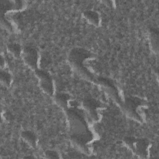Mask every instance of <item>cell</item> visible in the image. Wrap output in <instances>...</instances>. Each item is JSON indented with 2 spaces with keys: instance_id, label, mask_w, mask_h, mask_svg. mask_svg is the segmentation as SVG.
<instances>
[{
  "instance_id": "obj_1",
  "label": "cell",
  "mask_w": 159,
  "mask_h": 159,
  "mask_svg": "<svg viewBox=\"0 0 159 159\" xmlns=\"http://www.w3.org/2000/svg\"><path fill=\"white\" fill-rule=\"evenodd\" d=\"M66 111L71 132V140H81L89 144L93 140V135L89 130L83 113L77 107H70Z\"/></svg>"
},
{
  "instance_id": "obj_2",
  "label": "cell",
  "mask_w": 159,
  "mask_h": 159,
  "mask_svg": "<svg viewBox=\"0 0 159 159\" xmlns=\"http://www.w3.org/2000/svg\"><path fill=\"white\" fill-rule=\"evenodd\" d=\"M92 58V54L86 49L75 48L68 55V61L73 69L82 77L91 81H96L95 76L88 69L86 65L88 60Z\"/></svg>"
},
{
  "instance_id": "obj_3",
  "label": "cell",
  "mask_w": 159,
  "mask_h": 159,
  "mask_svg": "<svg viewBox=\"0 0 159 159\" xmlns=\"http://www.w3.org/2000/svg\"><path fill=\"white\" fill-rule=\"evenodd\" d=\"M145 106H146V102L143 99L131 96L125 99L124 108L126 114L129 117L138 121H142V109Z\"/></svg>"
},
{
  "instance_id": "obj_4",
  "label": "cell",
  "mask_w": 159,
  "mask_h": 159,
  "mask_svg": "<svg viewBox=\"0 0 159 159\" xmlns=\"http://www.w3.org/2000/svg\"><path fill=\"white\" fill-rule=\"evenodd\" d=\"M125 145L140 158H147L149 153L150 142L145 139H135L127 137L124 139Z\"/></svg>"
},
{
  "instance_id": "obj_5",
  "label": "cell",
  "mask_w": 159,
  "mask_h": 159,
  "mask_svg": "<svg viewBox=\"0 0 159 159\" xmlns=\"http://www.w3.org/2000/svg\"><path fill=\"white\" fill-rule=\"evenodd\" d=\"M35 75L39 80L40 87L43 92L48 96H53L54 84L49 73L43 70L37 68L35 70Z\"/></svg>"
},
{
  "instance_id": "obj_6",
  "label": "cell",
  "mask_w": 159,
  "mask_h": 159,
  "mask_svg": "<svg viewBox=\"0 0 159 159\" xmlns=\"http://www.w3.org/2000/svg\"><path fill=\"white\" fill-rule=\"evenodd\" d=\"M22 57L24 63L32 70L37 69L39 55L37 50L32 46H25L22 50Z\"/></svg>"
},
{
  "instance_id": "obj_7",
  "label": "cell",
  "mask_w": 159,
  "mask_h": 159,
  "mask_svg": "<svg viewBox=\"0 0 159 159\" xmlns=\"http://www.w3.org/2000/svg\"><path fill=\"white\" fill-rule=\"evenodd\" d=\"M83 106L92 120H99L101 106L99 102L94 99H86L83 101Z\"/></svg>"
},
{
  "instance_id": "obj_8",
  "label": "cell",
  "mask_w": 159,
  "mask_h": 159,
  "mask_svg": "<svg viewBox=\"0 0 159 159\" xmlns=\"http://www.w3.org/2000/svg\"><path fill=\"white\" fill-rule=\"evenodd\" d=\"M97 82L101 85L105 90L111 95V96L118 103L120 102V97L119 96V92L116 87L113 83L108 79L104 78H98L96 79Z\"/></svg>"
},
{
  "instance_id": "obj_9",
  "label": "cell",
  "mask_w": 159,
  "mask_h": 159,
  "mask_svg": "<svg viewBox=\"0 0 159 159\" xmlns=\"http://www.w3.org/2000/svg\"><path fill=\"white\" fill-rule=\"evenodd\" d=\"M55 101L58 106L65 110L70 107H76V105L73 104V102L71 100L70 96L67 93H60L55 94Z\"/></svg>"
},
{
  "instance_id": "obj_10",
  "label": "cell",
  "mask_w": 159,
  "mask_h": 159,
  "mask_svg": "<svg viewBox=\"0 0 159 159\" xmlns=\"http://www.w3.org/2000/svg\"><path fill=\"white\" fill-rule=\"evenodd\" d=\"M20 137L22 140L32 147H35L37 145V137L35 134L30 130H24L21 132Z\"/></svg>"
},
{
  "instance_id": "obj_11",
  "label": "cell",
  "mask_w": 159,
  "mask_h": 159,
  "mask_svg": "<svg viewBox=\"0 0 159 159\" xmlns=\"http://www.w3.org/2000/svg\"><path fill=\"white\" fill-rule=\"evenodd\" d=\"M83 16L86 20L93 25H98L100 22L99 15L98 12L93 11H86L83 12Z\"/></svg>"
},
{
  "instance_id": "obj_12",
  "label": "cell",
  "mask_w": 159,
  "mask_h": 159,
  "mask_svg": "<svg viewBox=\"0 0 159 159\" xmlns=\"http://www.w3.org/2000/svg\"><path fill=\"white\" fill-rule=\"evenodd\" d=\"M149 40L153 51L157 53L158 51V31L157 29H150L149 32Z\"/></svg>"
},
{
  "instance_id": "obj_13",
  "label": "cell",
  "mask_w": 159,
  "mask_h": 159,
  "mask_svg": "<svg viewBox=\"0 0 159 159\" xmlns=\"http://www.w3.org/2000/svg\"><path fill=\"white\" fill-rule=\"evenodd\" d=\"M7 51L9 53H11L14 57L19 58L20 55H22V50L20 45L17 43H9L7 47Z\"/></svg>"
},
{
  "instance_id": "obj_14",
  "label": "cell",
  "mask_w": 159,
  "mask_h": 159,
  "mask_svg": "<svg viewBox=\"0 0 159 159\" xmlns=\"http://www.w3.org/2000/svg\"><path fill=\"white\" fill-rule=\"evenodd\" d=\"M0 80L1 84L6 86L8 87L10 86L12 81V76L11 74L6 71H1L0 75Z\"/></svg>"
},
{
  "instance_id": "obj_15",
  "label": "cell",
  "mask_w": 159,
  "mask_h": 159,
  "mask_svg": "<svg viewBox=\"0 0 159 159\" xmlns=\"http://www.w3.org/2000/svg\"><path fill=\"white\" fill-rule=\"evenodd\" d=\"M1 24L4 27V29H6L7 31L12 32L14 31V27L11 22L5 17H1Z\"/></svg>"
},
{
  "instance_id": "obj_16",
  "label": "cell",
  "mask_w": 159,
  "mask_h": 159,
  "mask_svg": "<svg viewBox=\"0 0 159 159\" xmlns=\"http://www.w3.org/2000/svg\"><path fill=\"white\" fill-rule=\"evenodd\" d=\"M45 157L47 158H58L60 156L58 153L54 150H48L45 152Z\"/></svg>"
},
{
  "instance_id": "obj_17",
  "label": "cell",
  "mask_w": 159,
  "mask_h": 159,
  "mask_svg": "<svg viewBox=\"0 0 159 159\" xmlns=\"http://www.w3.org/2000/svg\"><path fill=\"white\" fill-rule=\"evenodd\" d=\"M5 65V60H4V58H2V57L1 56V68H2Z\"/></svg>"
}]
</instances>
